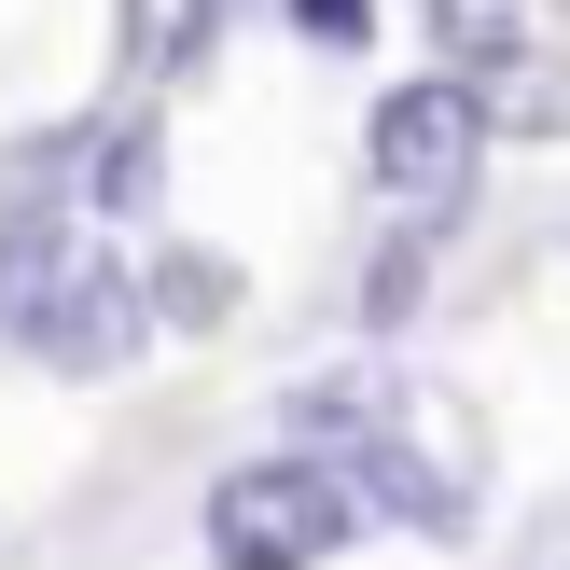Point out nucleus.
<instances>
[{
	"instance_id": "423d86ee",
	"label": "nucleus",
	"mask_w": 570,
	"mask_h": 570,
	"mask_svg": "<svg viewBox=\"0 0 570 570\" xmlns=\"http://www.w3.org/2000/svg\"><path fill=\"white\" fill-rule=\"evenodd\" d=\"M139 306H167V321H181V334H209V321H223V306H237V278H223V265H209V250H167V265H154V278H139Z\"/></svg>"
},
{
	"instance_id": "20e7f679",
	"label": "nucleus",
	"mask_w": 570,
	"mask_h": 570,
	"mask_svg": "<svg viewBox=\"0 0 570 570\" xmlns=\"http://www.w3.org/2000/svg\"><path fill=\"white\" fill-rule=\"evenodd\" d=\"M223 14L237 0H111V98H167L223 42Z\"/></svg>"
},
{
	"instance_id": "0eeeda50",
	"label": "nucleus",
	"mask_w": 570,
	"mask_h": 570,
	"mask_svg": "<svg viewBox=\"0 0 570 570\" xmlns=\"http://www.w3.org/2000/svg\"><path fill=\"white\" fill-rule=\"evenodd\" d=\"M293 28H306V42H334V56H362V28H376V0H293Z\"/></svg>"
},
{
	"instance_id": "39448f33",
	"label": "nucleus",
	"mask_w": 570,
	"mask_h": 570,
	"mask_svg": "<svg viewBox=\"0 0 570 570\" xmlns=\"http://www.w3.org/2000/svg\"><path fill=\"white\" fill-rule=\"evenodd\" d=\"M432 42H445L460 83H488L501 56H515V0H432Z\"/></svg>"
},
{
	"instance_id": "f03ea898",
	"label": "nucleus",
	"mask_w": 570,
	"mask_h": 570,
	"mask_svg": "<svg viewBox=\"0 0 570 570\" xmlns=\"http://www.w3.org/2000/svg\"><path fill=\"white\" fill-rule=\"evenodd\" d=\"M473 167H488V83L417 70V83H390V98L362 111V181H376L390 209H417V223L460 209Z\"/></svg>"
},
{
	"instance_id": "f257e3e1",
	"label": "nucleus",
	"mask_w": 570,
	"mask_h": 570,
	"mask_svg": "<svg viewBox=\"0 0 570 570\" xmlns=\"http://www.w3.org/2000/svg\"><path fill=\"white\" fill-rule=\"evenodd\" d=\"M348 529H362V501H348V473L321 445L237 460L209 488V570H321V557H348Z\"/></svg>"
},
{
	"instance_id": "6e6552de",
	"label": "nucleus",
	"mask_w": 570,
	"mask_h": 570,
	"mask_svg": "<svg viewBox=\"0 0 570 570\" xmlns=\"http://www.w3.org/2000/svg\"><path fill=\"white\" fill-rule=\"evenodd\" d=\"M529 570H570V501L543 515V543H529Z\"/></svg>"
},
{
	"instance_id": "7ed1b4c3",
	"label": "nucleus",
	"mask_w": 570,
	"mask_h": 570,
	"mask_svg": "<svg viewBox=\"0 0 570 570\" xmlns=\"http://www.w3.org/2000/svg\"><path fill=\"white\" fill-rule=\"evenodd\" d=\"M0 321H14V348L28 362H56V376H98V362H126L139 348V278L111 265V250H70V237H42V250H14L0 265Z\"/></svg>"
}]
</instances>
